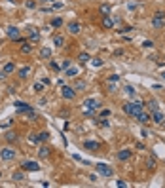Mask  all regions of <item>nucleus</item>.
<instances>
[{
    "label": "nucleus",
    "mask_w": 165,
    "mask_h": 188,
    "mask_svg": "<svg viewBox=\"0 0 165 188\" xmlns=\"http://www.w3.org/2000/svg\"><path fill=\"white\" fill-rule=\"evenodd\" d=\"M93 65H95V67H101L103 61H101V59H95V61H93Z\"/></svg>",
    "instance_id": "c03bdc74"
},
{
    "label": "nucleus",
    "mask_w": 165,
    "mask_h": 188,
    "mask_svg": "<svg viewBox=\"0 0 165 188\" xmlns=\"http://www.w3.org/2000/svg\"><path fill=\"white\" fill-rule=\"evenodd\" d=\"M44 2H53V0H44Z\"/></svg>",
    "instance_id": "de8ad7c7"
},
{
    "label": "nucleus",
    "mask_w": 165,
    "mask_h": 188,
    "mask_svg": "<svg viewBox=\"0 0 165 188\" xmlns=\"http://www.w3.org/2000/svg\"><path fill=\"white\" fill-rule=\"evenodd\" d=\"M68 67H70V59H64V61H63V65H61V70H67Z\"/></svg>",
    "instance_id": "c9c22d12"
},
{
    "label": "nucleus",
    "mask_w": 165,
    "mask_h": 188,
    "mask_svg": "<svg viewBox=\"0 0 165 188\" xmlns=\"http://www.w3.org/2000/svg\"><path fill=\"white\" fill-rule=\"evenodd\" d=\"M142 105L140 101H131V103H125L124 105V112L127 114V116H133V118H137L139 114L142 112Z\"/></svg>",
    "instance_id": "f257e3e1"
},
{
    "label": "nucleus",
    "mask_w": 165,
    "mask_h": 188,
    "mask_svg": "<svg viewBox=\"0 0 165 188\" xmlns=\"http://www.w3.org/2000/svg\"><path fill=\"white\" fill-rule=\"evenodd\" d=\"M108 82H120V76H118V74H114V76H110V78H108Z\"/></svg>",
    "instance_id": "a19ab883"
},
{
    "label": "nucleus",
    "mask_w": 165,
    "mask_h": 188,
    "mask_svg": "<svg viewBox=\"0 0 165 188\" xmlns=\"http://www.w3.org/2000/svg\"><path fill=\"white\" fill-rule=\"evenodd\" d=\"M53 44H55L57 48H63V46H64V36H61V34L55 36V38H53Z\"/></svg>",
    "instance_id": "5701e85b"
},
{
    "label": "nucleus",
    "mask_w": 165,
    "mask_h": 188,
    "mask_svg": "<svg viewBox=\"0 0 165 188\" xmlns=\"http://www.w3.org/2000/svg\"><path fill=\"white\" fill-rule=\"evenodd\" d=\"M31 52H32V44H31V42L21 44V53H31Z\"/></svg>",
    "instance_id": "4be33fe9"
},
{
    "label": "nucleus",
    "mask_w": 165,
    "mask_h": 188,
    "mask_svg": "<svg viewBox=\"0 0 165 188\" xmlns=\"http://www.w3.org/2000/svg\"><path fill=\"white\" fill-rule=\"evenodd\" d=\"M84 148L91 150V152H99V150H101V143H97V141H84Z\"/></svg>",
    "instance_id": "9d476101"
},
{
    "label": "nucleus",
    "mask_w": 165,
    "mask_h": 188,
    "mask_svg": "<svg viewBox=\"0 0 165 188\" xmlns=\"http://www.w3.org/2000/svg\"><path fill=\"white\" fill-rule=\"evenodd\" d=\"M6 141H8V143H15L17 141V133H13V131L6 133Z\"/></svg>",
    "instance_id": "393cba45"
},
{
    "label": "nucleus",
    "mask_w": 165,
    "mask_h": 188,
    "mask_svg": "<svg viewBox=\"0 0 165 188\" xmlns=\"http://www.w3.org/2000/svg\"><path fill=\"white\" fill-rule=\"evenodd\" d=\"M150 114H152V122H154V124H157V126H163L165 124V114L160 110V108L154 110V112H150Z\"/></svg>",
    "instance_id": "6e6552de"
},
{
    "label": "nucleus",
    "mask_w": 165,
    "mask_h": 188,
    "mask_svg": "<svg viewBox=\"0 0 165 188\" xmlns=\"http://www.w3.org/2000/svg\"><path fill=\"white\" fill-rule=\"evenodd\" d=\"M74 89H85V82H82V80H78L74 86H72Z\"/></svg>",
    "instance_id": "c756f323"
},
{
    "label": "nucleus",
    "mask_w": 165,
    "mask_h": 188,
    "mask_svg": "<svg viewBox=\"0 0 165 188\" xmlns=\"http://www.w3.org/2000/svg\"><path fill=\"white\" fill-rule=\"evenodd\" d=\"M152 29H156V31H160V29H165V17H161V15H154V17H152Z\"/></svg>",
    "instance_id": "1a4fd4ad"
},
{
    "label": "nucleus",
    "mask_w": 165,
    "mask_h": 188,
    "mask_svg": "<svg viewBox=\"0 0 165 188\" xmlns=\"http://www.w3.org/2000/svg\"><path fill=\"white\" fill-rule=\"evenodd\" d=\"M104 116H110V110H101V118H104Z\"/></svg>",
    "instance_id": "37998d69"
},
{
    "label": "nucleus",
    "mask_w": 165,
    "mask_h": 188,
    "mask_svg": "<svg viewBox=\"0 0 165 188\" xmlns=\"http://www.w3.org/2000/svg\"><path fill=\"white\" fill-rule=\"evenodd\" d=\"M49 154H51V148H49V146H40L38 148V158H42V160L49 158Z\"/></svg>",
    "instance_id": "4468645a"
},
{
    "label": "nucleus",
    "mask_w": 165,
    "mask_h": 188,
    "mask_svg": "<svg viewBox=\"0 0 165 188\" xmlns=\"http://www.w3.org/2000/svg\"><path fill=\"white\" fill-rule=\"evenodd\" d=\"M146 167L148 169H154L156 167V160H154V158H148V160H146Z\"/></svg>",
    "instance_id": "c85d7f7f"
},
{
    "label": "nucleus",
    "mask_w": 165,
    "mask_h": 188,
    "mask_svg": "<svg viewBox=\"0 0 165 188\" xmlns=\"http://www.w3.org/2000/svg\"><path fill=\"white\" fill-rule=\"evenodd\" d=\"M137 120L140 122V124H148V122L152 120V114H150V112H140L137 116Z\"/></svg>",
    "instance_id": "a211bd4d"
},
{
    "label": "nucleus",
    "mask_w": 165,
    "mask_h": 188,
    "mask_svg": "<svg viewBox=\"0 0 165 188\" xmlns=\"http://www.w3.org/2000/svg\"><path fill=\"white\" fill-rule=\"evenodd\" d=\"M101 13H103V15H110V6L108 4H103L101 6Z\"/></svg>",
    "instance_id": "cd10ccee"
},
{
    "label": "nucleus",
    "mask_w": 165,
    "mask_h": 188,
    "mask_svg": "<svg viewBox=\"0 0 165 188\" xmlns=\"http://www.w3.org/2000/svg\"><path fill=\"white\" fill-rule=\"evenodd\" d=\"M38 139H40V141H48V139H49V133H48V131H40V133H38Z\"/></svg>",
    "instance_id": "7c9ffc66"
},
{
    "label": "nucleus",
    "mask_w": 165,
    "mask_h": 188,
    "mask_svg": "<svg viewBox=\"0 0 165 188\" xmlns=\"http://www.w3.org/2000/svg\"><path fill=\"white\" fill-rule=\"evenodd\" d=\"M0 179H2V171H0Z\"/></svg>",
    "instance_id": "09e8293b"
},
{
    "label": "nucleus",
    "mask_w": 165,
    "mask_h": 188,
    "mask_svg": "<svg viewBox=\"0 0 165 188\" xmlns=\"http://www.w3.org/2000/svg\"><path fill=\"white\" fill-rule=\"evenodd\" d=\"M27 40L32 42V44L40 42V31H38L36 27H28V29H27Z\"/></svg>",
    "instance_id": "7ed1b4c3"
},
{
    "label": "nucleus",
    "mask_w": 165,
    "mask_h": 188,
    "mask_svg": "<svg viewBox=\"0 0 165 188\" xmlns=\"http://www.w3.org/2000/svg\"><path fill=\"white\" fill-rule=\"evenodd\" d=\"M78 59H80L82 63H87L91 57H89V53H80V57H78Z\"/></svg>",
    "instance_id": "2f4dec72"
},
{
    "label": "nucleus",
    "mask_w": 165,
    "mask_h": 188,
    "mask_svg": "<svg viewBox=\"0 0 165 188\" xmlns=\"http://www.w3.org/2000/svg\"><path fill=\"white\" fill-rule=\"evenodd\" d=\"M49 12H51V8H42L40 10V13H49Z\"/></svg>",
    "instance_id": "a18cd8bd"
},
{
    "label": "nucleus",
    "mask_w": 165,
    "mask_h": 188,
    "mask_svg": "<svg viewBox=\"0 0 165 188\" xmlns=\"http://www.w3.org/2000/svg\"><path fill=\"white\" fill-rule=\"evenodd\" d=\"M116 186H121V188H125V186H127V183H125V180H116Z\"/></svg>",
    "instance_id": "79ce46f5"
},
{
    "label": "nucleus",
    "mask_w": 165,
    "mask_h": 188,
    "mask_svg": "<svg viewBox=\"0 0 165 188\" xmlns=\"http://www.w3.org/2000/svg\"><path fill=\"white\" fill-rule=\"evenodd\" d=\"M49 67H51L53 70H57V72H59V70H61V65H57L55 61H51V63H49Z\"/></svg>",
    "instance_id": "e433bc0d"
},
{
    "label": "nucleus",
    "mask_w": 165,
    "mask_h": 188,
    "mask_svg": "<svg viewBox=\"0 0 165 188\" xmlns=\"http://www.w3.org/2000/svg\"><path fill=\"white\" fill-rule=\"evenodd\" d=\"M78 72H80V70H78V67H72V65H70V67L64 70V76H67V78H76Z\"/></svg>",
    "instance_id": "dca6fc26"
},
{
    "label": "nucleus",
    "mask_w": 165,
    "mask_h": 188,
    "mask_svg": "<svg viewBox=\"0 0 165 188\" xmlns=\"http://www.w3.org/2000/svg\"><path fill=\"white\" fill-rule=\"evenodd\" d=\"M97 108H101V101H97V99H87L84 103V112L89 114V116L97 110Z\"/></svg>",
    "instance_id": "f03ea898"
},
{
    "label": "nucleus",
    "mask_w": 165,
    "mask_h": 188,
    "mask_svg": "<svg viewBox=\"0 0 165 188\" xmlns=\"http://www.w3.org/2000/svg\"><path fill=\"white\" fill-rule=\"evenodd\" d=\"M161 78H163V80H165V70H161V74H160Z\"/></svg>",
    "instance_id": "49530a36"
},
{
    "label": "nucleus",
    "mask_w": 165,
    "mask_h": 188,
    "mask_svg": "<svg viewBox=\"0 0 165 188\" xmlns=\"http://www.w3.org/2000/svg\"><path fill=\"white\" fill-rule=\"evenodd\" d=\"M0 158H2L4 162H12L13 158H15V150H13L12 146H6V148L0 150Z\"/></svg>",
    "instance_id": "39448f33"
},
{
    "label": "nucleus",
    "mask_w": 165,
    "mask_h": 188,
    "mask_svg": "<svg viewBox=\"0 0 165 188\" xmlns=\"http://www.w3.org/2000/svg\"><path fill=\"white\" fill-rule=\"evenodd\" d=\"M131 156H133L131 150H129V148H124V150H120V152H118V160H120V162H127Z\"/></svg>",
    "instance_id": "ddd939ff"
},
{
    "label": "nucleus",
    "mask_w": 165,
    "mask_h": 188,
    "mask_svg": "<svg viewBox=\"0 0 165 188\" xmlns=\"http://www.w3.org/2000/svg\"><path fill=\"white\" fill-rule=\"evenodd\" d=\"M6 32H8V38H10V40H15V38H19V36H21V34H19V29L13 27V25L6 29Z\"/></svg>",
    "instance_id": "9b49d317"
},
{
    "label": "nucleus",
    "mask_w": 165,
    "mask_h": 188,
    "mask_svg": "<svg viewBox=\"0 0 165 188\" xmlns=\"http://www.w3.org/2000/svg\"><path fill=\"white\" fill-rule=\"evenodd\" d=\"M125 93H127V95H135V89H133V86H125Z\"/></svg>",
    "instance_id": "72a5a7b5"
},
{
    "label": "nucleus",
    "mask_w": 165,
    "mask_h": 188,
    "mask_svg": "<svg viewBox=\"0 0 165 188\" xmlns=\"http://www.w3.org/2000/svg\"><path fill=\"white\" fill-rule=\"evenodd\" d=\"M13 105H15V108H17V110H19V114H25L27 110H31V105H27V103H23V101H15V103H13Z\"/></svg>",
    "instance_id": "f8f14e48"
},
{
    "label": "nucleus",
    "mask_w": 165,
    "mask_h": 188,
    "mask_svg": "<svg viewBox=\"0 0 165 188\" xmlns=\"http://www.w3.org/2000/svg\"><path fill=\"white\" fill-rule=\"evenodd\" d=\"M51 27H55V29L63 27V19H61V17H53V19H51Z\"/></svg>",
    "instance_id": "a878e982"
},
{
    "label": "nucleus",
    "mask_w": 165,
    "mask_h": 188,
    "mask_svg": "<svg viewBox=\"0 0 165 188\" xmlns=\"http://www.w3.org/2000/svg\"><path fill=\"white\" fill-rule=\"evenodd\" d=\"M40 57H42V59H51V49H49V48H42L40 49Z\"/></svg>",
    "instance_id": "412c9836"
},
{
    "label": "nucleus",
    "mask_w": 165,
    "mask_h": 188,
    "mask_svg": "<svg viewBox=\"0 0 165 188\" xmlns=\"http://www.w3.org/2000/svg\"><path fill=\"white\" fill-rule=\"evenodd\" d=\"M152 46H154L152 40H144V42H142V48H152Z\"/></svg>",
    "instance_id": "58836bf2"
},
{
    "label": "nucleus",
    "mask_w": 165,
    "mask_h": 188,
    "mask_svg": "<svg viewBox=\"0 0 165 188\" xmlns=\"http://www.w3.org/2000/svg\"><path fill=\"white\" fill-rule=\"evenodd\" d=\"M28 74H31V67H21L17 70V76L21 78V80H25V78H28Z\"/></svg>",
    "instance_id": "f3484780"
},
{
    "label": "nucleus",
    "mask_w": 165,
    "mask_h": 188,
    "mask_svg": "<svg viewBox=\"0 0 165 188\" xmlns=\"http://www.w3.org/2000/svg\"><path fill=\"white\" fill-rule=\"evenodd\" d=\"M44 86H46V84L40 80V82H36V84H34V88H32V89L36 91V93H40V91H44Z\"/></svg>",
    "instance_id": "bb28decb"
},
{
    "label": "nucleus",
    "mask_w": 165,
    "mask_h": 188,
    "mask_svg": "<svg viewBox=\"0 0 165 188\" xmlns=\"http://www.w3.org/2000/svg\"><path fill=\"white\" fill-rule=\"evenodd\" d=\"M12 180L13 183H21V180H25V171L21 169V171H13L12 173Z\"/></svg>",
    "instance_id": "2eb2a0df"
},
{
    "label": "nucleus",
    "mask_w": 165,
    "mask_h": 188,
    "mask_svg": "<svg viewBox=\"0 0 165 188\" xmlns=\"http://www.w3.org/2000/svg\"><path fill=\"white\" fill-rule=\"evenodd\" d=\"M133 31V27H124V29H118V32L120 34H125V32H131Z\"/></svg>",
    "instance_id": "473e14b6"
},
{
    "label": "nucleus",
    "mask_w": 165,
    "mask_h": 188,
    "mask_svg": "<svg viewBox=\"0 0 165 188\" xmlns=\"http://www.w3.org/2000/svg\"><path fill=\"white\" fill-rule=\"evenodd\" d=\"M63 8V2H53V6H51V10H61Z\"/></svg>",
    "instance_id": "ea45409f"
},
{
    "label": "nucleus",
    "mask_w": 165,
    "mask_h": 188,
    "mask_svg": "<svg viewBox=\"0 0 165 188\" xmlns=\"http://www.w3.org/2000/svg\"><path fill=\"white\" fill-rule=\"evenodd\" d=\"M25 6H27L28 10H32V8H36V2H34V0H27V4H25Z\"/></svg>",
    "instance_id": "f704fd0d"
},
{
    "label": "nucleus",
    "mask_w": 165,
    "mask_h": 188,
    "mask_svg": "<svg viewBox=\"0 0 165 188\" xmlns=\"http://www.w3.org/2000/svg\"><path fill=\"white\" fill-rule=\"evenodd\" d=\"M12 72H15V65H13V63H6V67H4V74H12Z\"/></svg>",
    "instance_id": "b1692460"
},
{
    "label": "nucleus",
    "mask_w": 165,
    "mask_h": 188,
    "mask_svg": "<svg viewBox=\"0 0 165 188\" xmlns=\"http://www.w3.org/2000/svg\"><path fill=\"white\" fill-rule=\"evenodd\" d=\"M61 95L63 99H67V101H72L76 97V89L74 88H70V86H63V89H61Z\"/></svg>",
    "instance_id": "423d86ee"
},
{
    "label": "nucleus",
    "mask_w": 165,
    "mask_h": 188,
    "mask_svg": "<svg viewBox=\"0 0 165 188\" xmlns=\"http://www.w3.org/2000/svg\"><path fill=\"white\" fill-rule=\"evenodd\" d=\"M21 169L23 171H40V165L36 162H32V160H25L21 163Z\"/></svg>",
    "instance_id": "0eeeda50"
},
{
    "label": "nucleus",
    "mask_w": 165,
    "mask_h": 188,
    "mask_svg": "<svg viewBox=\"0 0 165 188\" xmlns=\"http://www.w3.org/2000/svg\"><path fill=\"white\" fill-rule=\"evenodd\" d=\"M148 106H150V110H157V103H156V101H150V103H148Z\"/></svg>",
    "instance_id": "4c0bfd02"
},
{
    "label": "nucleus",
    "mask_w": 165,
    "mask_h": 188,
    "mask_svg": "<svg viewBox=\"0 0 165 188\" xmlns=\"http://www.w3.org/2000/svg\"><path fill=\"white\" fill-rule=\"evenodd\" d=\"M80 31H82L80 23H76V21H72V23H68V32H70V34H78Z\"/></svg>",
    "instance_id": "6ab92c4d"
},
{
    "label": "nucleus",
    "mask_w": 165,
    "mask_h": 188,
    "mask_svg": "<svg viewBox=\"0 0 165 188\" xmlns=\"http://www.w3.org/2000/svg\"><path fill=\"white\" fill-rule=\"evenodd\" d=\"M95 169L99 175H103V177H112L114 175V171L110 165H106V163H95Z\"/></svg>",
    "instance_id": "20e7f679"
},
{
    "label": "nucleus",
    "mask_w": 165,
    "mask_h": 188,
    "mask_svg": "<svg viewBox=\"0 0 165 188\" xmlns=\"http://www.w3.org/2000/svg\"><path fill=\"white\" fill-rule=\"evenodd\" d=\"M103 27H104V29H112V27H114V19H112L110 15H104V17H103Z\"/></svg>",
    "instance_id": "aec40b11"
}]
</instances>
